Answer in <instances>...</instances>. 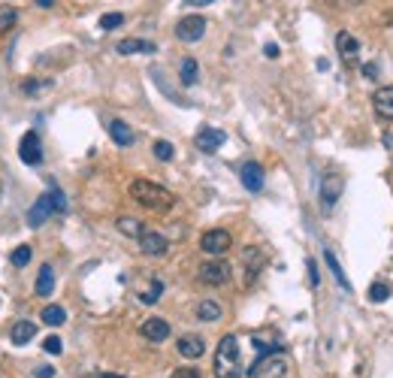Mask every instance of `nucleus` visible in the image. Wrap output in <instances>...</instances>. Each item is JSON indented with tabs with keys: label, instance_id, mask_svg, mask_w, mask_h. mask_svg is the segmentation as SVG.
I'll list each match as a JSON object with an SVG mask.
<instances>
[{
	"label": "nucleus",
	"instance_id": "nucleus-1",
	"mask_svg": "<svg viewBox=\"0 0 393 378\" xmlns=\"http://www.w3.org/2000/svg\"><path fill=\"white\" fill-rule=\"evenodd\" d=\"M131 197L136 200L139 206H146V209H151V212H167V209L175 206V197L167 191V188L148 182V179L131 182Z\"/></svg>",
	"mask_w": 393,
	"mask_h": 378
},
{
	"label": "nucleus",
	"instance_id": "nucleus-2",
	"mask_svg": "<svg viewBox=\"0 0 393 378\" xmlns=\"http://www.w3.org/2000/svg\"><path fill=\"white\" fill-rule=\"evenodd\" d=\"M215 378H243V354L236 336H224L215 348Z\"/></svg>",
	"mask_w": 393,
	"mask_h": 378
},
{
	"label": "nucleus",
	"instance_id": "nucleus-3",
	"mask_svg": "<svg viewBox=\"0 0 393 378\" xmlns=\"http://www.w3.org/2000/svg\"><path fill=\"white\" fill-rule=\"evenodd\" d=\"M285 375H287V357L278 348L263 351L248 369V378H285Z\"/></svg>",
	"mask_w": 393,
	"mask_h": 378
},
{
	"label": "nucleus",
	"instance_id": "nucleus-4",
	"mask_svg": "<svg viewBox=\"0 0 393 378\" xmlns=\"http://www.w3.org/2000/svg\"><path fill=\"white\" fill-rule=\"evenodd\" d=\"M230 275H233V267L227 260H206L200 267V282L203 285H212V287L227 285V282H230Z\"/></svg>",
	"mask_w": 393,
	"mask_h": 378
},
{
	"label": "nucleus",
	"instance_id": "nucleus-5",
	"mask_svg": "<svg viewBox=\"0 0 393 378\" xmlns=\"http://www.w3.org/2000/svg\"><path fill=\"white\" fill-rule=\"evenodd\" d=\"M230 245H233V236L227 233V230H206V233H203V239H200V248L206 251V255H212V257L227 255Z\"/></svg>",
	"mask_w": 393,
	"mask_h": 378
},
{
	"label": "nucleus",
	"instance_id": "nucleus-6",
	"mask_svg": "<svg viewBox=\"0 0 393 378\" xmlns=\"http://www.w3.org/2000/svg\"><path fill=\"white\" fill-rule=\"evenodd\" d=\"M203 34H206V19L203 16H185L175 24V36H179L182 43H197V40H203Z\"/></svg>",
	"mask_w": 393,
	"mask_h": 378
},
{
	"label": "nucleus",
	"instance_id": "nucleus-7",
	"mask_svg": "<svg viewBox=\"0 0 393 378\" xmlns=\"http://www.w3.org/2000/svg\"><path fill=\"white\" fill-rule=\"evenodd\" d=\"M342 185H345L342 173H327V175H324V182H321V206H324V212H330V209L339 203Z\"/></svg>",
	"mask_w": 393,
	"mask_h": 378
},
{
	"label": "nucleus",
	"instance_id": "nucleus-8",
	"mask_svg": "<svg viewBox=\"0 0 393 378\" xmlns=\"http://www.w3.org/2000/svg\"><path fill=\"white\" fill-rule=\"evenodd\" d=\"M19 158L28 163V167H40L43 163V148H40V136H36L34 131H28L21 136L19 143Z\"/></svg>",
	"mask_w": 393,
	"mask_h": 378
},
{
	"label": "nucleus",
	"instance_id": "nucleus-9",
	"mask_svg": "<svg viewBox=\"0 0 393 378\" xmlns=\"http://www.w3.org/2000/svg\"><path fill=\"white\" fill-rule=\"evenodd\" d=\"M136 242H139V251H143V255H148V257H163V255L170 251L167 236L158 233V230H146L143 236L136 239Z\"/></svg>",
	"mask_w": 393,
	"mask_h": 378
},
{
	"label": "nucleus",
	"instance_id": "nucleus-10",
	"mask_svg": "<svg viewBox=\"0 0 393 378\" xmlns=\"http://www.w3.org/2000/svg\"><path fill=\"white\" fill-rule=\"evenodd\" d=\"M336 46H339V55H342V61H345V67H357V58H360L357 36H351L348 31H342L336 36Z\"/></svg>",
	"mask_w": 393,
	"mask_h": 378
},
{
	"label": "nucleus",
	"instance_id": "nucleus-11",
	"mask_svg": "<svg viewBox=\"0 0 393 378\" xmlns=\"http://www.w3.org/2000/svg\"><path fill=\"white\" fill-rule=\"evenodd\" d=\"M224 140H227L224 131H218V128H203V131L197 133V148L206 151V155H215V151L224 145Z\"/></svg>",
	"mask_w": 393,
	"mask_h": 378
},
{
	"label": "nucleus",
	"instance_id": "nucleus-12",
	"mask_svg": "<svg viewBox=\"0 0 393 378\" xmlns=\"http://www.w3.org/2000/svg\"><path fill=\"white\" fill-rule=\"evenodd\" d=\"M179 354L188 357V360L203 357V354H206V342H203V336H197V333H185V336L179 339Z\"/></svg>",
	"mask_w": 393,
	"mask_h": 378
},
{
	"label": "nucleus",
	"instance_id": "nucleus-13",
	"mask_svg": "<svg viewBox=\"0 0 393 378\" xmlns=\"http://www.w3.org/2000/svg\"><path fill=\"white\" fill-rule=\"evenodd\" d=\"M52 212H55V209H52V200H49V194L36 197V203L28 209V224H31V227H43Z\"/></svg>",
	"mask_w": 393,
	"mask_h": 378
},
{
	"label": "nucleus",
	"instance_id": "nucleus-14",
	"mask_svg": "<svg viewBox=\"0 0 393 378\" xmlns=\"http://www.w3.org/2000/svg\"><path fill=\"white\" fill-rule=\"evenodd\" d=\"M139 333H143V339H148V342H163V339L170 336V324L163 318H148L139 327Z\"/></svg>",
	"mask_w": 393,
	"mask_h": 378
},
{
	"label": "nucleus",
	"instance_id": "nucleus-15",
	"mask_svg": "<svg viewBox=\"0 0 393 378\" xmlns=\"http://www.w3.org/2000/svg\"><path fill=\"white\" fill-rule=\"evenodd\" d=\"M239 179H243V185L248 188L251 194H257L260 188H263V170H260V163H255V160L243 163V173H239Z\"/></svg>",
	"mask_w": 393,
	"mask_h": 378
},
{
	"label": "nucleus",
	"instance_id": "nucleus-16",
	"mask_svg": "<svg viewBox=\"0 0 393 378\" xmlns=\"http://www.w3.org/2000/svg\"><path fill=\"white\" fill-rule=\"evenodd\" d=\"M372 103H375V112H378V116H382L384 121H393V85L378 88L375 97H372Z\"/></svg>",
	"mask_w": 393,
	"mask_h": 378
},
{
	"label": "nucleus",
	"instance_id": "nucleus-17",
	"mask_svg": "<svg viewBox=\"0 0 393 378\" xmlns=\"http://www.w3.org/2000/svg\"><path fill=\"white\" fill-rule=\"evenodd\" d=\"M118 52H121V55H151V52H158V48H155V43H148V40H136V36H128V40L118 43Z\"/></svg>",
	"mask_w": 393,
	"mask_h": 378
},
{
	"label": "nucleus",
	"instance_id": "nucleus-18",
	"mask_svg": "<svg viewBox=\"0 0 393 378\" xmlns=\"http://www.w3.org/2000/svg\"><path fill=\"white\" fill-rule=\"evenodd\" d=\"M245 285H255L257 279V272L263 267V255H260V248H245Z\"/></svg>",
	"mask_w": 393,
	"mask_h": 378
},
{
	"label": "nucleus",
	"instance_id": "nucleus-19",
	"mask_svg": "<svg viewBox=\"0 0 393 378\" xmlns=\"http://www.w3.org/2000/svg\"><path fill=\"white\" fill-rule=\"evenodd\" d=\"M109 136L116 140V145H131V143H133L131 124L121 121V118H112V121H109Z\"/></svg>",
	"mask_w": 393,
	"mask_h": 378
},
{
	"label": "nucleus",
	"instance_id": "nucleus-20",
	"mask_svg": "<svg viewBox=\"0 0 393 378\" xmlns=\"http://www.w3.org/2000/svg\"><path fill=\"white\" fill-rule=\"evenodd\" d=\"M9 336H12V342H16V345H28V342H34V336H36V324L34 321H16Z\"/></svg>",
	"mask_w": 393,
	"mask_h": 378
},
{
	"label": "nucleus",
	"instance_id": "nucleus-21",
	"mask_svg": "<svg viewBox=\"0 0 393 378\" xmlns=\"http://www.w3.org/2000/svg\"><path fill=\"white\" fill-rule=\"evenodd\" d=\"M52 291H55V270L52 263H43L40 275H36V297H49Z\"/></svg>",
	"mask_w": 393,
	"mask_h": 378
},
{
	"label": "nucleus",
	"instance_id": "nucleus-22",
	"mask_svg": "<svg viewBox=\"0 0 393 378\" xmlns=\"http://www.w3.org/2000/svg\"><path fill=\"white\" fill-rule=\"evenodd\" d=\"M221 315H224V309H221V302H215V300H203L197 306V318L200 321L215 324V321H221Z\"/></svg>",
	"mask_w": 393,
	"mask_h": 378
},
{
	"label": "nucleus",
	"instance_id": "nucleus-23",
	"mask_svg": "<svg viewBox=\"0 0 393 378\" xmlns=\"http://www.w3.org/2000/svg\"><path fill=\"white\" fill-rule=\"evenodd\" d=\"M116 227L124 233V236H133V239H139L146 233V227H143V221H136V218H131V215H121L118 221H116Z\"/></svg>",
	"mask_w": 393,
	"mask_h": 378
},
{
	"label": "nucleus",
	"instance_id": "nucleus-24",
	"mask_svg": "<svg viewBox=\"0 0 393 378\" xmlns=\"http://www.w3.org/2000/svg\"><path fill=\"white\" fill-rule=\"evenodd\" d=\"M179 79H182V85H197V79H200V67H197V61L194 58H185L182 61V73H179Z\"/></svg>",
	"mask_w": 393,
	"mask_h": 378
},
{
	"label": "nucleus",
	"instance_id": "nucleus-25",
	"mask_svg": "<svg viewBox=\"0 0 393 378\" xmlns=\"http://www.w3.org/2000/svg\"><path fill=\"white\" fill-rule=\"evenodd\" d=\"M43 321H46L49 327H61V324L67 321V312L61 309V306H46V309H43Z\"/></svg>",
	"mask_w": 393,
	"mask_h": 378
},
{
	"label": "nucleus",
	"instance_id": "nucleus-26",
	"mask_svg": "<svg viewBox=\"0 0 393 378\" xmlns=\"http://www.w3.org/2000/svg\"><path fill=\"white\" fill-rule=\"evenodd\" d=\"M390 282H372V287H369V302H387L390 300Z\"/></svg>",
	"mask_w": 393,
	"mask_h": 378
},
{
	"label": "nucleus",
	"instance_id": "nucleus-27",
	"mask_svg": "<svg viewBox=\"0 0 393 378\" xmlns=\"http://www.w3.org/2000/svg\"><path fill=\"white\" fill-rule=\"evenodd\" d=\"M324 260H327V267L333 270V275H336V282L345 287V291H351V285H348V279H345V272H342V267H339V260L333 257V251H324Z\"/></svg>",
	"mask_w": 393,
	"mask_h": 378
},
{
	"label": "nucleus",
	"instance_id": "nucleus-28",
	"mask_svg": "<svg viewBox=\"0 0 393 378\" xmlns=\"http://www.w3.org/2000/svg\"><path fill=\"white\" fill-rule=\"evenodd\" d=\"M160 294H163V282H160V279H155V282H151L148 291L139 294V300H143V302H158V300H160Z\"/></svg>",
	"mask_w": 393,
	"mask_h": 378
},
{
	"label": "nucleus",
	"instance_id": "nucleus-29",
	"mask_svg": "<svg viewBox=\"0 0 393 378\" xmlns=\"http://www.w3.org/2000/svg\"><path fill=\"white\" fill-rule=\"evenodd\" d=\"M121 24H124L121 12H106V16L100 19V28H103V31H116V28H121Z\"/></svg>",
	"mask_w": 393,
	"mask_h": 378
},
{
	"label": "nucleus",
	"instance_id": "nucleus-30",
	"mask_svg": "<svg viewBox=\"0 0 393 378\" xmlns=\"http://www.w3.org/2000/svg\"><path fill=\"white\" fill-rule=\"evenodd\" d=\"M31 263V245H19L12 251V267H28Z\"/></svg>",
	"mask_w": 393,
	"mask_h": 378
},
{
	"label": "nucleus",
	"instance_id": "nucleus-31",
	"mask_svg": "<svg viewBox=\"0 0 393 378\" xmlns=\"http://www.w3.org/2000/svg\"><path fill=\"white\" fill-rule=\"evenodd\" d=\"M155 158H158V160H173V143L158 140V143H155Z\"/></svg>",
	"mask_w": 393,
	"mask_h": 378
},
{
	"label": "nucleus",
	"instance_id": "nucleus-32",
	"mask_svg": "<svg viewBox=\"0 0 393 378\" xmlns=\"http://www.w3.org/2000/svg\"><path fill=\"white\" fill-rule=\"evenodd\" d=\"M49 200H52V209L64 215V212H67V200H64V194H61L58 188H52V191H49Z\"/></svg>",
	"mask_w": 393,
	"mask_h": 378
},
{
	"label": "nucleus",
	"instance_id": "nucleus-33",
	"mask_svg": "<svg viewBox=\"0 0 393 378\" xmlns=\"http://www.w3.org/2000/svg\"><path fill=\"white\" fill-rule=\"evenodd\" d=\"M43 348L49 351V354H61V351H64V342H61L58 336H49L46 342H43Z\"/></svg>",
	"mask_w": 393,
	"mask_h": 378
},
{
	"label": "nucleus",
	"instance_id": "nucleus-34",
	"mask_svg": "<svg viewBox=\"0 0 393 378\" xmlns=\"http://www.w3.org/2000/svg\"><path fill=\"white\" fill-rule=\"evenodd\" d=\"M170 378H203V375H200L194 367H182V369H175Z\"/></svg>",
	"mask_w": 393,
	"mask_h": 378
},
{
	"label": "nucleus",
	"instance_id": "nucleus-35",
	"mask_svg": "<svg viewBox=\"0 0 393 378\" xmlns=\"http://www.w3.org/2000/svg\"><path fill=\"white\" fill-rule=\"evenodd\" d=\"M40 88H49V82H36V79H31V82H24V85H21V91H24V94H36Z\"/></svg>",
	"mask_w": 393,
	"mask_h": 378
},
{
	"label": "nucleus",
	"instance_id": "nucleus-36",
	"mask_svg": "<svg viewBox=\"0 0 393 378\" xmlns=\"http://www.w3.org/2000/svg\"><path fill=\"white\" fill-rule=\"evenodd\" d=\"M363 76H366V79H378V64H375V61L363 64Z\"/></svg>",
	"mask_w": 393,
	"mask_h": 378
},
{
	"label": "nucleus",
	"instance_id": "nucleus-37",
	"mask_svg": "<svg viewBox=\"0 0 393 378\" xmlns=\"http://www.w3.org/2000/svg\"><path fill=\"white\" fill-rule=\"evenodd\" d=\"M9 24H16V12H0V28H9Z\"/></svg>",
	"mask_w": 393,
	"mask_h": 378
},
{
	"label": "nucleus",
	"instance_id": "nucleus-38",
	"mask_svg": "<svg viewBox=\"0 0 393 378\" xmlns=\"http://www.w3.org/2000/svg\"><path fill=\"white\" fill-rule=\"evenodd\" d=\"M263 55H266V58H278V46H275V43H266Z\"/></svg>",
	"mask_w": 393,
	"mask_h": 378
},
{
	"label": "nucleus",
	"instance_id": "nucleus-39",
	"mask_svg": "<svg viewBox=\"0 0 393 378\" xmlns=\"http://www.w3.org/2000/svg\"><path fill=\"white\" fill-rule=\"evenodd\" d=\"M309 279L312 285H318V267H315V260H309Z\"/></svg>",
	"mask_w": 393,
	"mask_h": 378
},
{
	"label": "nucleus",
	"instance_id": "nucleus-40",
	"mask_svg": "<svg viewBox=\"0 0 393 378\" xmlns=\"http://www.w3.org/2000/svg\"><path fill=\"white\" fill-rule=\"evenodd\" d=\"M52 375H55L52 367H40V369H36V378H52Z\"/></svg>",
	"mask_w": 393,
	"mask_h": 378
},
{
	"label": "nucleus",
	"instance_id": "nucleus-41",
	"mask_svg": "<svg viewBox=\"0 0 393 378\" xmlns=\"http://www.w3.org/2000/svg\"><path fill=\"white\" fill-rule=\"evenodd\" d=\"M188 6H209V4H215V0H185Z\"/></svg>",
	"mask_w": 393,
	"mask_h": 378
},
{
	"label": "nucleus",
	"instance_id": "nucleus-42",
	"mask_svg": "<svg viewBox=\"0 0 393 378\" xmlns=\"http://www.w3.org/2000/svg\"><path fill=\"white\" fill-rule=\"evenodd\" d=\"M36 4H40L43 9H49V6H55V0H36Z\"/></svg>",
	"mask_w": 393,
	"mask_h": 378
}]
</instances>
